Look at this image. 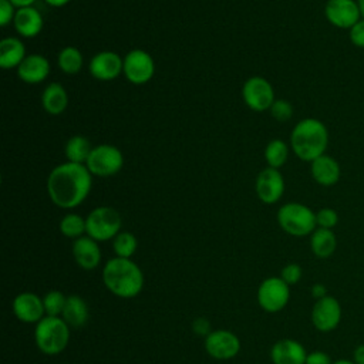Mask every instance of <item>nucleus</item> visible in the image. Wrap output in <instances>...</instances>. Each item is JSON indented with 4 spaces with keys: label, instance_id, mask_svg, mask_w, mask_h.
<instances>
[{
    "label": "nucleus",
    "instance_id": "f257e3e1",
    "mask_svg": "<svg viewBox=\"0 0 364 364\" xmlns=\"http://www.w3.org/2000/svg\"><path fill=\"white\" fill-rule=\"evenodd\" d=\"M92 173L84 164L64 162L55 166L47 178V192L54 205L73 209L81 205L92 186Z\"/></svg>",
    "mask_w": 364,
    "mask_h": 364
},
{
    "label": "nucleus",
    "instance_id": "f03ea898",
    "mask_svg": "<svg viewBox=\"0 0 364 364\" xmlns=\"http://www.w3.org/2000/svg\"><path fill=\"white\" fill-rule=\"evenodd\" d=\"M102 283L109 293L119 299L136 297L145 283L141 267L125 257H112L102 267Z\"/></svg>",
    "mask_w": 364,
    "mask_h": 364
},
{
    "label": "nucleus",
    "instance_id": "7ed1b4c3",
    "mask_svg": "<svg viewBox=\"0 0 364 364\" xmlns=\"http://www.w3.org/2000/svg\"><path fill=\"white\" fill-rule=\"evenodd\" d=\"M328 145V131L317 118L300 119L291 134L290 146L297 158L311 162L326 154Z\"/></svg>",
    "mask_w": 364,
    "mask_h": 364
},
{
    "label": "nucleus",
    "instance_id": "20e7f679",
    "mask_svg": "<svg viewBox=\"0 0 364 364\" xmlns=\"http://www.w3.org/2000/svg\"><path fill=\"white\" fill-rule=\"evenodd\" d=\"M70 326L63 317L44 316L34 328V343L46 355H57L63 353L70 343Z\"/></svg>",
    "mask_w": 364,
    "mask_h": 364
},
{
    "label": "nucleus",
    "instance_id": "39448f33",
    "mask_svg": "<svg viewBox=\"0 0 364 364\" xmlns=\"http://www.w3.org/2000/svg\"><path fill=\"white\" fill-rule=\"evenodd\" d=\"M277 223L290 236L303 237L311 235L316 228V212L307 205L299 202H289L279 208Z\"/></svg>",
    "mask_w": 364,
    "mask_h": 364
},
{
    "label": "nucleus",
    "instance_id": "423d86ee",
    "mask_svg": "<svg viewBox=\"0 0 364 364\" xmlns=\"http://www.w3.org/2000/svg\"><path fill=\"white\" fill-rule=\"evenodd\" d=\"M87 235L97 242H107L114 239L122 226L121 215L111 206H98L92 209L85 218Z\"/></svg>",
    "mask_w": 364,
    "mask_h": 364
},
{
    "label": "nucleus",
    "instance_id": "0eeeda50",
    "mask_svg": "<svg viewBox=\"0 0 364 364\" xmlns=\"http://www.w3.org/2000/svg\"><path fill=\"white\" fill-rule=\"evenodd\" d=\"M256 299L266 313H279L290 300V286L280 276L266 277L257 287Z\"/></svg>",
    "mask_w": 364,
    "mask_h": 364
},
{
    "label": "nucleus",
    "instance_id": "6e6552de",
    "mask_svg": "<svg viewBox=\"0 0 364 364\" xmlns=\"http://www.w3.org/2000/svg\"><path fill=\"white\" fill-rule=\"evenodd\" d=\"M124 165V155L122 152L109 144H101L92 148L85 166L88 171L101 178H108L121 171Z\"/></svg>",
    "mask_w": 364,
    "mask_h": 364
},
{
    "label": "nucleus",
    "instance_id": "1a4fd4ad",
    "mask_svg": "<svg viewBox=\"0 0 364 364\" xmlns=\"http://www.w3.org/2000/svg\"><path fill=\"white\" fill-rule=\"evenodd\" d=\"M155 73V63L152 57L141 48H134L127 53L124 57V67H122V74L125 78L135 84L141 85L148 82Z\"/></svg>",
    "mask_w": 364,
    "mask_h": 364
},
{
    "label": "nucleus",
    "instance_id": "9d476101",
    "mask_svg": "<svg viewBox=\"0 0 364 364\" xmlns=\"http://www.w3.org/2000/svg\"><path fill=\"white\" fill-rule=\"evenodd\" d=\"M242 97L250 109L262 112L270 109L274 102V90L266 78L255 75L245 81L242 87Z\"/></svg>",
    "mask_w": 364,
    "mask_h": 364
},
{
    "label": "nucleus",
    "instance_id": "9b49d317",
    "mask_svg": "<svg viewBox=\"0 0 364 364\" xmlns=\"http://www.w3.org/2000/svg\"><path fill=\"white\" fill-rule=\"evenodd\" d=\"M341 317V304L336 297L327 294L326 297L314 301L311 309V324L316 330L330 333L338 327Z\"/></svg>",
    "mask_w": 364,
    "mask_h": 364
},
{
    "label": "nucleus",
    "instance_id": "f8f14e48",
    "mask_svg": "<svg viewBox=\"0 0 364 364\" xmlns=\"http://www.w3.org/2000/svg\"><path fill=\"white\" fill-rule=\"evenodd\" d=\"M205 350L215 360H230L236 357L240 351V340L239 337L225 328L212 330L205 337Z\"/></svg>",
    "mask_w": 364,
    "mask_h": 364
},
{
    "label": "nucleus",
    "instance_id": "ddd939ff",
    "mask_svg": "<svg viewBox=\"0 0 364 364\" xmlns=\"http://www.w3.org/2000/svg\"><path fill=\"white\" fill-rule=\"evenodd\" d=\"M324 16L331 26L350 30L361 18V11L355 0H327Z\"/></svg>",
    "mask_w": 364,
    "mask_h": 364
},
{
    "label": "nucleus",
    "instance_id": "4468645a",
    "mask_svg": "<svg viewBox=\"0 0 364 364\" xmlns=\"http://www.w3.org/2000/svg\"><path fill=\"white\" fill-rule=\"evenodd\" d=\"M256 193L257 198L266 203L273 205L280 200L284 193V179L279 169L276 168H264L259 172L256 178Z\"/></svg>",
    "mask_w": 364,
    "mask_h": 364
},
{
    "label": "nucleus",
    "instance_id": "2eb2a0df",
    "mask_svg": "<svg viewBox=\"0 0 364 364\" xmlns=\"http://www.w3.org/2000/svg\"><path fill=\"white\" fill-rule=\"evenodd\" d=\"M11 310L16 318L26 324H37L46 316L43 297L33 291L18 293L13 299Z\"/></svg>",
    "mask_w": 364,
    "mask_h": 364
},
{
    "label": "nucleus",
    "instance_id": "dca6fc26",
    "mask_svg": "<svg viewBox=\"0 0 364 364\" xmlns=\"http://www.w3.org/2000/svg\"><path fill=\"white\" fill-rule=\"evenodd\" d=\"M124 58H121L114 51H100L97 53L88 64L90 74L100 81H111L122 74Z\"/></svg>",
    "mask_w": 364,
    "mask_h": 364
},
{
    "label": "nucleus",
    "instance_id": "f3484780",
    "mask_svg": "<svg viewBox=\"0 0 364 364\" xmlns=\"http://www.w3.org/2000/svg\"><path fill=\"white\" fill-rule=\"evenodd\" d=\"M71 250L75 263L84 270H94L101 263L102 255L98 242L90 237L88 235L74 239Z\"/></svg>",
    "mask_w": 364,
    "mask_h": 364
},
{
    "label": "nucleus",
    "instance_id": "a211bd4d",
    "mask_svg": "<svg viewBox=\"0 0 364 364\" xmlns=\"http://www.w3.org/2000/svg\"><path fill=\"white\" fill-rule=\"evenodd\" d=\"M306 357L304 346L294 338L277 340L270 350L273 364H306Z\"/></svg>",
    "mask_w": 364,
    "mask_h": 364
},
{
    "label": "nucleus",
    "instance_id": "6ab92c4d",
    "mask_svg": "<svg viewBox=\"0 0 364 364\" xmlns=\"http://www.w3.org/2000/svg\"><path fill=\"white\" fill-rule=\"evenodd\" d=\"M50 74V63L41 54L27 55L17 67V75L27 84H38Z\"/></svg>",
    "mask_w": 364,
    "mask_h": 364
},
{
    "label": "nucleus",
    "instance_id": "aec40b11",
    "mask_svg": "<svg viewBox=\"0 0 364 364\" xmlns=\"http://www.w3.org/2000/svg\"><path fill=\"white\" fill-rule=\"evenodd\" d=\"M310 172H311V176L313 179L321 185V186H333L338 182L340 176H341V169H340V165L338 162L324 154L318 158H316L314 161L310 162Z\"/></svg>",
    "mask_w": 364,
    "mask_h": 364
},
{
    "label": "nucleus",
    "instance_id": "412c9836",
    "mask_svg": "<svg viewBox=\"0 0 364 364\" xmlns=\"http://www.w3.org/2000/svg\"><path fill=\"white\" fill-rule=\"evenodd\" d=\"M13 24L16 31L21 37L30 38V37H36L43 30L44 20L41 13L36 7L28 6V7H21L16 10V17Z\"/></svg>",
    "mask_w": 364,
    "mask_h": 364
},
{
    "label": "nucleus",
    "instance_id": "4be33fe9",
    "mask_svg": "<svg viewBox=\"0 0 364 364\" xmlns=\"http://www.w3.org/2000/svg\"><path fill=\"white\" fill-rule=\"evenodd\" d=\"M61 317L71 328L84 327L90 318V309L87 301L78 294L67 296Z\"/></svg>",
    "mask_w": 364,
    "mask_h": 364
},
{
    "label": "nucleus",
    "instance_id": "5701e85b",
    "mask_svg": "<svg viewBox=\"0 0 364 364\" xmlns=\"http://www.w3.org/2000/svg\"><path fill=\"white\" fill-rule=\"evenodd\" d=\"M26 46L16 37H6L0 41V67L4 70L17 68L26 58Z\"/></svg>",
    "mask_w": 364,
    "mask_h": 364
},
{
    "label": "nucleus",
    "instance_id": "b1692460",
    "mask_svg": "<svg viewBox=\"0 0 364 364\" xmlns=\"http://www.w3.org/2000/svg\"><path fill=\"white\" fill-rule=\"evenodd\" d=\"M41 105L46 112L60 115L68 105V95L60 82H50L41 94Z\"/></svg>",
    "mask_w": 364,
    "mask_h": 364
},
{
    "label": "nucleus",
    "instance_id": "393cba45",
    "mask_svg": "<svg viewBox=\"0 0 364 364\" xmlns=\"http://www.w3.org/2000/svg\"><path fill=\"white\" fill-rule=\"evenodd\" d=\"M310 249L318 259L330 257L337 249V237L333 229L316 228L310 235Z\"/></svg>",
    "mask_w": 364,
    "mask_h": 364
},
{
    "label": "nucleus",
    "instance_id": "a878e982",
    "mask_svg": "<svg viewBox=\"0 0 364 364\" xmlns=\"http://www.w3.org/2000/svg\"><path fill=\"white\" fill-rule=\"evenodd\" d=\"M92 148L94 146H91V142L88 138L82 135H74L65 142L64 154L68 162L85 165Z\"/></svg>",
    "mask_w": 364,
    "mask_h": 364
},
{
    "label": "nucleus",
    "instance_id": "bb28decb",
    "mask_svg": "<svg viewBox=\"0 0 364 364\" xmlns=\"http://www.w3.org/2000/svg\"><path fill=\"white\" fill-rule=\"evenodd\" d=\"M57 63H58L60 70L64 74L74 75L82 67V54H81V51L77 47L67 46V47L61 48V51L58 53Z\"/></svg>",
    "mask_w": 364,
    "mask_h": 364
},
{
    "label": "nucleus",
    "instance_id": "cd10ccee",
    "mask_svg": "<svg viewBox=\"0 0 364 364\" xmlns=\"http://www.w3.org/2000/svg\"><path fill=\"white\" fill-rule=\"evenodd\" d=\"M289 158V146L283 139H272L264 148V159L270 168H282Z\"/></svg>",
    "mask_w": 364,
    "mask_h": 364
},
{
    "label": "nucleus",
    "instance_id": "c85d7f7f",
    "mask_svg": "<svg viewBox=\"0 0 364 364\" xmlns=\"http://www.w3.org/2000/svg\"><path fill=\"white\" fill-rule=\"evenodd\" d=\"M60 232L68 239H78L87 232L85 219L78 213H67L60 220Z\"/></svg>",
    "mask_w": 364,
    "mask_h": 364
},
{
    "label": "nucleus",
    "instance_id": "c756f323",
    "mask_svg": "<svg viewBox=\"0 0 364 364\" xmlns=\"http://www.w3.org/2000/svg\"><path fill=\"white\" fill-rule=\"evenodd\" d=\"M138 247L136 236L131 232H119L112 239V250L117 257H125L131 259Z\"/></svg>",
    "mask_w": 364,
    "mask_h": 364
},
{
    "label": "nucleus",
    "instance_id": "7c9ffc66",
    "mask_svg": "<svg viewBox=\"0 0 364 364\" xmlns=\"http://www.w3.org/2000/svg\"><path fill=\"white\" fill-rule=\"evenodd\" d=\"M67 301V296L60 290H50L43 296V304L46 310V316L61 317Z\"/></svg>",
    "mask_w": 364,
    "mask_h": 364
},
{
    "label": "nucleus",
    "instance_id": "2f4dec72",
    "mask_svg": "<svg viewBox=\"0 0 364 364\" xmlns=\"http://www.w3.org/2000/svg\"><path fill=\"white\" fill-rule=\"evenodd\" d=\"M317 228L333 229L338 223V213L333 208H321L316 212Z\"/></svg>",
    "mask_w": 364,
    "mask_h": 364
},
{
    "label": "nucleus",
    "instance_id": "473e14b6",
    "mask_svg": "<svg viewBox=\"0 0 364 364\" xmlns=\"http://www.w3.org/2000/svg\"><path fill=\"white\" fill-rule=\"evenodd\" d=\"M270 114L274 119L283 122V121H287L291 118L293 115V107L289 101L286 100H274V102L272 104L270 107Z\"/></svg>",
    "mask_w": 364,
    "mask_h": 364
},
{
    "label": "nucleus",
    "instance_id": "72a5a7b5",
    "mask_svg": "<svg viewBox=\"0 0 364 364\" xmlns=\"http://www.w3.org/2000/svg\"><path fill=\"white\" fill-rule=\"evenodd\" d=\"M301 276H303V269L300 264L297 263H287L282 272H280V277L289 284V286H293V284H297L300 280H301Z\"/></svg>",
    "mask_w": 364,
    "mask_h": 364
},
{
    "label": "nucleus",
    "instance_id": "f704fd0d",
    "mask_svg": "<svg viewBox=\"0 0 364 364\" xmlns=\"http://www.w3.org/2000/svg\"><path fill=\"white\" fill-rule=\"evenodd\" d=\"M14 4L10 0H0V26L6 27L11 21H14Z\"/></svg>",
    "mask_w": 364,
    "mask_h": 364
},
{
    "label": "nucleus",
    "instance_id": "c9c22d12",
    "mask_svg": "<svg viewBox=\"0 0 364 364\" xmlns=\"http://www.w3.org/2000/svg\"><path fill=\"white\" fill-rule=\"evenodd\" d=\"M348 36H350V41L355 47L364 48V18L363 17L348 30Z\"/></svg>",
    "mask_w": 364,
    "mask_h": 364
},
{
    "label": "nucleus",
    "instance_id": "e433bc0d",
    "mask_svg": "<svg viewBox=\"0 0 364 364\" xmlns=\"http://www.w3.org/2000/svg\"><path fill=\"white\" fill-rule=\"evenodd\" d=\"M306 364H333L330 355L321 350H314L307 353Z\"/></svg>",
    "mask_w": 364,
    "mask_h": 364
},
{
    "label": "nucleus",
    "instance_id": "4c0bfd02",
    "mask_svg": "<svg viewBox=\"0 0 364 364\" xmlns=\"http://www.w3.org/2000/svg\"><path fill=\"white\" fill-rule=\"evenodd\" d=\"M192 330L199 334V336H208L210 331H212V327H210V323L208 318L205 317H198L193 320L192 323Z\"/></svg>",
    "mask_w": 364,
    "mask_h": 364
},
{
    "label": "nucleus",
    "instance_id": "58836bf2",
    "mask_svg": "<svg viewBox=\"0 0 364 364\" xmlns=\"http://www.w3.org/2000/svg\"><path fill=\"white\" fill-rule=\"evenodd\" d=\"M310 293H311V296H313L316 300L323 299V297H326V296L328 294V293H327V287H326L323 283H316V284H313L311 289H310Z\"/></svg>",
    "mask_w": 364,
    "mask_h": 364
},
{
    "label": "nucleus",
    "instance_id": "ea45409f",
    "mask_svg": "<svg viewBox=\"0 0 364 364\" xmlns=\"http://www.w3.org/2000/svg\"><path fill=\"white\" fill-rule=\"evenodd\" d=\"M353 361L355 364H364V344H358L353 351Z\"/></svg>",
    "mask_w": 364,
    "mask_h": 364
},
{
    "label": "nucleus",
    "instance_id": "a19ab883",
    "mask_svg": "<svg viewBox=\"0 0 364 364\" xmlns=\"http://www.w3.org/2000/svg\"><path fill=\"white\" fill-rule=\"evenodd\" d=\"M13 4H14V7H17V9H21V7H28V6H33V3L36 1V0H10Z\"/></svg>",
    "mask_w": 364,
    "mask_h": 364
},
{
    "label": "nucleus",
    "instance_id": "79ce46f5",
    "mask_svg": "<svg viewBox=\"0 0 364 364\" xmlns=\"http://www.w3.org/2000/svg\"><path fill=\"white\" fill-rule=\"evenodd\" d=\"M46 3L51 7H63L67 3H70V0H46Z\"/></svg>",
    "mask_w": 364,
    "mask_h": 364
},
{
    "label": "nucleus",
    "instance_id": "37998d69",
    "mask_svg": "<svg viewBox=\"0 0 364 364\" xmlns=\"http://www.w3.org/2000/svg\"><path fill=\"white\" fill-rule=\"evenodd\" d=\"M333 364H355L353 360H347V358H340L333 361Z\"/></svg>",
    "mask_w": 364,
    "mask_h": 364
},
{
    "label": "nucleus",
    "instance_id": "c03bdc74",
    "mask_svg": "<svg viewBox=\"0 0 364 364\" xmlns=\"http://www.w3.org/2000/svg\"><path fill=\"white\" fill-rule=\"evenodd\" d=\"M357 1H358V7L361 11V17L364 18V0H357Z\"/></svg>",
    "mask_w": 364,
    "mask_h": 364
}]
</instances>
